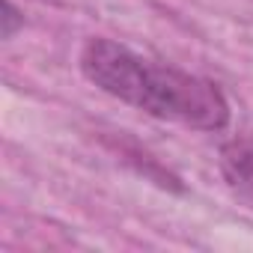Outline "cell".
<instances>
[{"mask_svg": "<svg viewBox=\"0 0 253 253\" xmlns=\"http://www.w3.org/2000/svg\"><path fill=\"white\" fill-rule=\"evenodd\" d=\"M81 69L89 84L149 116L197 131H223L229 125V104L211 81L143 60L119 42L89 39L81 54Z\"/></svg>", "mask_w": 253, "mask_h": 253, "instance_id": "obj_1", "label": "cell"}, {"mask_svg": "<svg viewBox=\"0 0 253 253\" xmlns=\"http://www.w3.org/2000/svg\"><path fill=\"white\" fill-rule=\"evenodd\" d=\"M220 173L238 197L253 203V137H235L220 146Z\"/></svg>", "mask_w": 253, "mask_h": 253, "instance_id": "obj_2", "label": "cell"}, {"mask_svg": "<svg viewBox=\"0 0 253 253\" xmlns=\"http://www.w3.org/2000/svg\"><path fill=\"white\" fill-rule=\"evenodd\" d=\"M21 24H24V15L15 9L12 0H6V3H3V39H12Z\"/></svg>", "mask_w": 253, "mask_h": 253, "instance_id": "obj_3", "label": "cell"}]
</instances>
